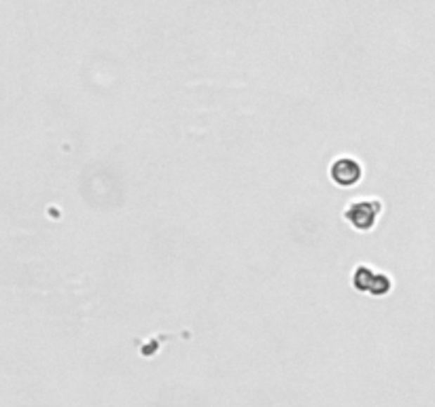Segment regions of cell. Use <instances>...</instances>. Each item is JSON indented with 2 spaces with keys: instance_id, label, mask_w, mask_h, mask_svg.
Returning <instances> with one entry per match:
<instances>
[{
  "instance_id": "cell-1",
  "label": "cell",
  "mask_w": 435,
  "mask_h": 407,
  "mask_svg": "<svg viewBox=\"0 0 435 407\" xmlns=\"http://www.w3.org/2000/svg\"><path fill=\"white\" fill-rule=\"evenodd\" d=\"M380 210H382V206H380L378 200H359V202H353L346 208L344 217L355 229L368 231L376 225V219H378Z\"/></svg>"
},
{
  "instance_id": "cell-3",
  "label": "cell",
  "mask_w": 435,
  "mask_h": 407,
  "mask_svg": "<svg viewBox=\"0 0 435 407\" xmlns=\"http://www.w3.org/2000/svg\"><path fill=\"white\" fill-rule=\"evenodd\" d=\"M332 179L342 187H353L361 179V166L353 157H340L332 164Z\"/></svg>"
},
{
  "instance_id": "cell-2",
  "label": "cell",
  "mask_w": 435,
  "mask_h": 407,
  "mask_svg": "<svg viewBox=\"0 0 435 407\" xmlns=\"http://www.w3.org/2000/svg\"><path fill=\"white\" fill-rule=\"evenodd\" d=\"M353 287L361 293L370 295H387L391 291V278L382 271L370 267H357L353 274Z\"/></svg>"
}]
</instances>
